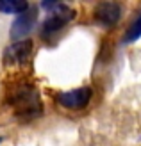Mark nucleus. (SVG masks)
Returning <instances> with one entry per match:
<instances>
[{"label":"nucleus","instance_id":"obj_3","mask_svg":"<svg viewBox=\"0 0 141 146\" xmlns=\"http://www.w3.org/2000/svg\"><path fill=\"white\" fill-rule=\"evenodd\" d=\"M96 20L104 25H114L120 20V5L114 2H104L96 7Z\"/></svg>","mask_w":141,"mask_h":146},{"label":"nucleus","instance_id":"obj_4","mask_svg":"<svg viewBox=\"0 0 141 146\" xmlns=\"http://www.w3.org/2000/svg\"><path fill=\"white\" fill-rule=\"evenodd\" d=\"M36 21V11L31 9L27 14H21V16L13 23V29H11V38L13 39H18L21 36H25L27 32H31V29Z\"/></svg>","mask_w":141,"mask_h":146},{"label":"nucleus","instance_id":"obj_5","mask_svg":"<svg viewBox=\"0 0 141 146\" xmlns=\"http://www.w3.org/2000/svg\"><path fill=\"white\" fill-rule=\"evenodd\" d=\"M31 41H20V43H14V45L5 52V57H7V61H11V62H21V61H25L27 59V55L31 54Z\"/></svg>","mask_w":141,"mask_h":146},{"label":"nucleus","instance_id":"obj_7","mask_svg":"<svg viewBox=\"0 0 141 146\" xmlns=\"http://www.w3.org/2000/svg\"><path fill=\"white\" fill-rule=\"evenodd\" d=\"M141 36V16L132 23V27L129 29V32H127V36H125V39L127 41H134V39H138Z\"/></svg>","mask_w":141,"mask_h":146},{"label":"nucleus","instance_id":"obj_2","mask_svg":"<svg viewBox=\"0 0 141 146\" xmlns=\"http://www.w3.org/2000/svg\"><path fill=\"white\" fill-rule=\"evenodd\" d=\"M57 100L66 109H82L91 100V89L90 87H80V89H75V91L61 93L57 96Z\"/></svg>","mask_w":141,"mask_h":146},{"label":"nucleus","instance_id":"obj_6","mask_svg":"<svg viewBox=\"0 0 141 146\" xmlns=\"http://www.w3.org/2000/svg\"><path fill=\"white\" fill-rule=\"evenodd\" d=\"M29 9L27 2H21V0H0V11L7 13V14H20L25 13Z\"/></svg>","mask_w":141,"mask_h":146},{"label":"nucleus","instance_id":"obj_1","mask_svg":"<svg viewBox=\"0 0 141 146\" xmlns=\"http://www.w3.org/2000/svg\"><path fill=\"white\" fill-rule=\"evenodd\" d=\"M45 7H52V13L50 16L47 18V21L43 23V34H52L59 31V29H63L68 21L73 18V11L70 9L68 5H63V4H45Z\"/></svg>","mask_w":141,"mask_h":146}]
</instances>
